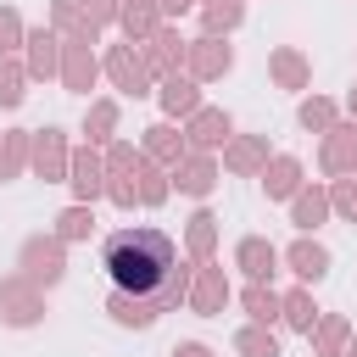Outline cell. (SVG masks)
I'll use <instances>...</instances> for the list:
<instances>
[{
    "label": "cell",
    "instance_id": "cell-1",
    "mask_svg": "<svg viewBox=\"0 0 357 357\" xmlns=\"http://www.w3.org/2000/svg\"><path fill=\"white\" fill-rule=\"evenodd\" d=\"M112 273V312L123 324H151L178 296V251L162 229H117L100 245Z\"/></svg>",
    "mask_w": 357,
    "mask_h": 357
}]
</instances>
